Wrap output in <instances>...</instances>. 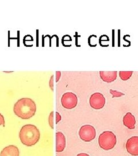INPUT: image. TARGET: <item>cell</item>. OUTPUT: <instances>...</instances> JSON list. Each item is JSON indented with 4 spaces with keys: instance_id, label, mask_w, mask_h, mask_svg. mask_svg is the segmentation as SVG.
<instances>
[{
    "instance_id": "obj_1",
    "label": "cell",
    "mask_w": 138,
    "mask_h": 156,
    "mask_svg": "<svg viewBox=\"0 0 138 156\" xmlns=\"http://www.w3.org/2000/svg\"><path fill=\"white\" fill-rule=\"evenodd\" d=\"M15 114L22 119L28 120L33 117L36 111L34 101L29 98H23L17 101L13 107Z\"/></svg>"
},
{
    "instance_id": "obj_2",
    "label": "cell",
    "mask_w": 138,
    "mask_h": 156,
    "mask_svg": "<svg viewBox=\"0 0 138 156\" xmlns=\"http://www.w3.org/2000/svg\"><path fill=\"white\" fill-rule=\"evenodd\" d=\"M40 137L39 129L32 124H27L21 128L19 138L23 145L28 147L36 145Z\"/></svg>"
},
{
    "instance_id": "obj_3",
    "label": "cell",
    "mask_w": 138,
    "mask_h": 156,
    "mask_svg": "<svg viewBox=\"0 0 138 156\" xmlns=\"http://www.w3.org/2000/svg\"><path fill=\"white\" fill-rule=\"evenodd\" d=\"M117 142L116 135L110 131H106L99 135V147L105 151L113 149Z\"/></svg>"
},
{
    "instance_id": "obj_4",
    "label": "cell",
    "mask_w": 138,
    "mask_h": 156,
    "mask_svg": "<svg viewBox=\"0 0 138 156\" xmlns=\"http://www.w3.org/2000/svg\"><path fill=\"white\" fill-rule=\"evenodd\" d=\"M79 135L83 141L89 142L96 138V131L94 127L91 125H84L80 128Z\"/></svg>"
},
{
    "instance_id": "obj_5",
    "label": "cell",
    "mask_w": 138,
    "mask_h": 156,
    "mask_svg": "<svg viewBox=\"0 0 138 156\" xmlns=\"http://www.w3.org/2000/svg\"><path fill=\"white\" fill-rule=\"evenodd\" d=\"M61 104L63 107L67 109H74L77 105V96L72 92L66 93L61 98Z\"/></svg>"
},
{
    "instance_id": "obj_6",
    "label": "cell",
    "mask_w": 138,
    "mask_h": 156,
    "mask_svg": "<svg viewBox=\"0 0 138 156\" xmlns=\"http://www.w3.org/2000/svg\"><path fill=\"white\" fill-rule=\"evenodd\" d=\"M105 97L100 93H95L92 95L89 99L90 106L96 110H99L103 108L105 105Z\"/></svg>"
},
{
    "instance_id": "obj_7",
    "label": "cell",
    "mask_w": 138,
    "mask_h": 156,
    "mask_svg": "<svg viewBox=\"0 0 138 156\" xmlns=\"http://www.w3.org/2000/svg\"><path fill=\"white\" fill-rule=\"evenodd\" d=\"M127 151L131 155L138 156V136L130 138L126 143Z\"/></svg>"
},
{
    "instance_id": "obj_8",
    "label": "cell",
    "mask_w": 138,
    "mask_h": 156,
    "mask_svg": "<svg viewBox=\"0 0 138 156\" xmlns=\"http://www.w3.org/2000/svg\"><path fill=\"white\" fill-rule=\"evenodd\" d=\"M66 147V138L61 132L56 133V151L62 152Z\"/></svg>"
},
{
    "instance_id": "obj_9",
    "label": "cell",
    "mask_w": 138,
    "mask_h": 156,
    "mask_svg": "<svg viewBox=\"0 0 138 156\" xmlns=\"http://www.w3.org/2000/svg\"><path fill=\"white\" fill-rule=\"evenodd\" d=\"M117 73V71H99V75L104 82L110 83L116 80Z\"/></svg>"
},
{
    "instance_id": "obj_10",
    "label": "cell",
    "mask_w": 138,
    "mask_h": 156,
    "mask_svg": "<svg viewBox=\"0 0 138 156\" xmlns=\"http://www.w3.org/2000/svg\"><path fill=\"white\" fill-rule=\"evenodd\" d=\"M20 152L18 147L14 145L5 147L0 153V156H19Z\"/></svg>"
},
{
    "instance_id": "obj_11",
    "label": "cell",
    "mask_w": 138,
    "mask_h": 156,
    "mask_svg": "<svg viewBox=\"0 0 138 156\" xmlns=\"http://www.w3.org/2000/svg\"><path fill=\"white\" fill-rule=\"evenodd\" d=\"M136 120L131 113L128 112L123 117V124L127 128L133 129L135 128Z\"/></svg>"
},
{
    "instance_id": "obj_12",
    "label": "cell",
    "mask_w": 138,
    "mask_h": 156,
    "mask_svg": "<svg viewBox=\"0 0 138 156\" xmlns=\"http://www.w3.org/2000/svg\"><path fill=\"white\" fill-rule=\"evenodd\" d=\"M133 71H120L119 76L123 80H127L131 77Z\"/></svg>"
},
{
    "instance_id": "obj_13",
    "label": "cell",
    "mask_w": 138,
    "mask_h": 156,
    "mask_svg": "<svg viewBox=\"0 0 138 156\" xmlns=\"http://www.w3.org/2000/svg\"><path fill=\"white\" fill-rule=\"evenodd\" d=\"M110 93L112 95V98L120 97H122V96H123L124 95V94L122 92L112 89L110 90Z\"/></svg>"
},
{
    "instance_id": "obj_14",
    "label": "cell",
    "mask_w": 138,
    "mask_h": 156,
    "mask_svg": "<svg viewBox=\"0 0 138 156\" xmlns=\"http://www.w3.org/2000/svg\"><path fill=\"white\" fill-rule=\"evenodd\" d=\"M49 122L51 128L53 129L54 128V111L51 112L49 118Z\"/></svg>"
},
{
    "instance_id": "obj_15",
    "label": "cell",
    "mask_w": 138,
    "mask_h": 156,
    "mask_svg": "<svg viewBox=\"0 0 138 156\" xmlns=\"http://www.w3.org/2000/svg\"><path fill=\"white\" fill-rule=\"evenodd\" d=\"M0 126H5V119L1 113H0Z\"/></svg>"
},
{
    "instance_id": "obj_16",
    "label": "cell",
    "mask_w": 138,
    "mask_h": 156,
    "mask_svg": "<svg viewBox=\"0 0 138 156\" xmlns=\"http://www.w3.org/2000/svg\"><path fill=\"white\" fill-rule=\"evenodd\" d=\"M61 120V116L58 112H56V123H58Z\"/></svg>"
},
{
    "instance_id": "obj_17",
    "label": "cell",
    "mask_w": 138,
    "mask_h": 156,
    "mask_svg": "<svg viewBox=\"0 0 138 156\" xmlns=\"http://www.w3.org/2000/svg\"><path fill=\"white\" fill-rule=\"evenodd\" d=\"M54 75H52L51 78H50V88L52 90V91H53V84H54Z\"/></svg>"
},
{
    "instance_id": "obj_18",
    "label": "cell",
    "mask_w": 138,
    "mask_h": 156,
    "mask_svg": "<svg viewBox=\"0 0 138 156\" xmlns=\"http://www.w3.org/2000/svg\"><path fill=\"white\" fill-rule=\"evenodd\" d=\"M61 71H56V82H57L59 79L61 78Z\"/></svg>"
},
{
    "instance_id": "obj_19",
    "label": "cell",
    "mask_w": 138,
    "mask_h": 156,
    "mask_svg": "<svg viewBox=\"0 0 138 156\" xmlns=\"http://www.w3.org/2000/svg\"><path fill=\"white\" fill-rule=\"evenodd\" d=\"M77 156H90L88 154L86 153H80V154H78Z\"/></svg>"
}]
</instances>
